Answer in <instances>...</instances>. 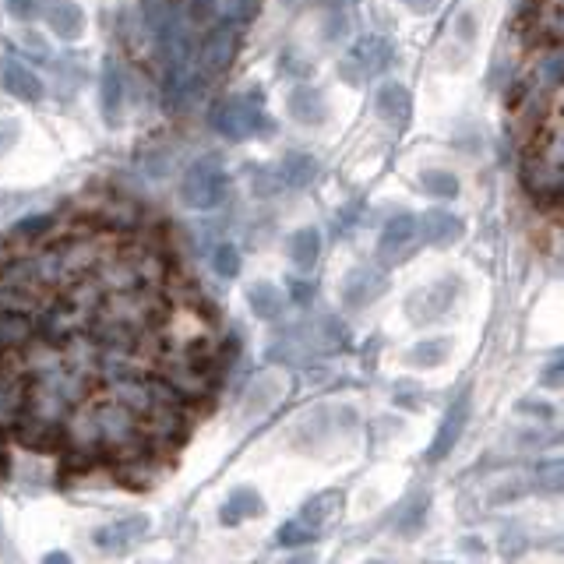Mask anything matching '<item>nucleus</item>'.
I'll return each instance as SVG.
<instances>
[{
  "label": "nucleus",
  "mask_w": 564,
  "mask_h": 564,
  "mask_svg": "<svg viewBox=\"0 0 564 564\" xmlns=\"http://www.w3.org/2000/svg\"><path fill=\"white\" fill-rule=\"evenodd\" d=\"M448 357H452V339H448V335L420 339L413 349H409V364L413 367H441Z\"/></svg>",
  "instance_id": "obj_23"
},
{
  "label": "nucleus",
  "mask_w": 564,
  "mask_h": 564,
  "mask_svg": "<svg viewBox=\"0 0 564 564\" xmlns=\"http://www.w3.org/2000/svg\"><path fill=\"white\" fill-rule=\"evenodd\" d=\"M286 110H290V117L297 120V124L321 127L328 120V99L318 85H297V89H290V96H286Z\"/></svg>",
  "instance_id": "obj_14"
},
{
  "label": "nucleus",
  "mask_w": 564,
  "mask_h": 564,
  "mask_svg": "<svg viewBox=\"0 0 564 564\" xmlns=\"http://www.w3.org/2000/svg\"><path fill=\"white\" fill-rule=\"evenodd\" d=\"M0 540H4V526H0Z\"/></svg>",
  "instance_id": "obj_42"
},
{
  "label": "nucleus",
  "mask_w": 564,
  "mask_h": 564,
  "mask_svg": "<svg viewBox=\"0 0 564 564\" xmlns=\"http://www.w3.org/2000/svg\"><path fill=\"white\" fill-rule=\"evenodd\" d=\"M469 413H473V399H469V395H459V399L448 406V413L441 416V427H438V434H434L431 448H427V459L441 462L455 452V445H459L462 434H466Z\"/></svg>",
  "instance_id": "obj_10"
},
{
  "label": "nucleus",
  "mask_w": 564,
  "mask_h": 564,
  "mask_svg": "<svg viewBox=\"0 0 564 564\" xmlns=\"http://www.w3.org/2000/svg\"><path fill=\"white\" fill-rule=\"evenodd\" d=\"M311 540H318V533H314L311 526H304L300 519L286 522V526H279V533H275L279 547H300V543H311Z\"/></svg>",
  "instance_id": "obj_29"
},
{
  "label": "nucleus",
  "mask_w": 564,
  "mask_h": 564,
  "mask_svg": "<svg viewBox=\"0 0 564 564\" xmlns=\"http://www.w3.org/2000/svg\"><path fill=\"white\" fill-rule=\"evenodd\" d=\"M258 515H265V498L251 487L230 490L226 501L219 505V522H223V526H240V522L258 519Z\"/></svg>",
  "instance_id": "obj_17"
},
{
  "label": "nucleus",
  "mask_w": 564,
  "mask_h": 564,
  "mask_svg": "<svg viewBox=\"0 0 564 564\" xmlns=\"http://www.w3.org/2000/svg\"><path fill=\"white\" fill-rule=\"evenodd\" d=\"M423 244L420 237V216H413V212H399V216H392L385 223V230H381L378 237V265L392 268V265H402V261H409L416 254V247Z\"/></svg>",
  "instance_id": "obj_7"
},
{
  "label": "nucleus",
  "mask_w": 564,
  "mask_h": 564,
  "mask_svg": "<svg viewBox=\"0 0 564 564\" xmlns=\"http://www.w3.org/2000/svg\"><path fill=\"white\" fill-rule=\"evenodd\" d=\"M342 420H353V409H311L304 413L290 431V445L304 448V452H314V448L325 445L328 434L339 431Z\"/></svg>",
  "instance_id": "obj_9"
},
{
  "label": "nucleus",
  "mask_w": 564,
  "mask_h": 564,
  "mask_svg": "<svg viewBox=\"0 0 564 564\" xmlns=\"http://www.w3.org/2000/svg\"><path fill=\"white\" fill-rule=\"evenodd\" d=\"M180 4H184V11H187L191 22H208V18L216 15L219 0H180Z\"/></svg>",
  "instance_id": "obj_33"
},
{
  "label": "nucleus",
  "mask_w": 564,
  "mask_h": 564,
  "mask_svg": "<svg viewBox=\"0 0 564 564\" xmlns=\"http://www.w3.org/2000/svg\"><path fill=\"white\" fill-rule=\"evenodd\" d=\"M519 413H529V416H536V420H554L557 409L547 406V402H519Z\"/></svg>",
  "instance_id": "obj_37"
},
{
  "label": "nucleus",
  "mask_w": 564,
  "mask_h": 564,
  "mask_svg": "<svg viewBox=\"0 0 564 564\" xmlns=\"http://www.w3.org/2000/svg\"><path fill=\"white\" fill-rule=\"evenodd\" d=\"M18 138H22V124H18L15 117L0 120V156H8V152L18 145Z\"/></svg>",
  "instance_id": "obj_31"
},
{
  "label": "nucleus",
  "mask_w": 564,
  "mask_h": 564,
  "mask_svg": "<svg viewBox=\"0 0 564 564\" xmlns=\"http://www.w3.org/2000/svg\"><path fill=\"white\" fill-rule=\"evenodd\" d=\"M43 561L57 564V561H67V554H64V550H50V554H46V557H43Z\"/></svg>",
  "instance_id": "obj_41"
},
{
  "label": "nucleus",
  "mask_w": 564,
  "mask_h": 564,
  "mask_svg": "<svg viewBox=\"0 0 564 564\" xmlns=\"http://www.w3.org/2000/svg\"><path fill=\"white\" fill-rule=\"evenodd\" d=\"M427 508H431V498H409L406 505L399 508V519H395V529H399L402 536L420 533L423 522H427Z\"/></svg>",
  "instance_id": "obj_25"
},
{
  "label": "nucleus",
  "mask_w": 564,
  "mask_h": 564,
  "mask_svg": "<svg viewBox=\"0 0 564 564\" xmlns=\"http://www.w3.org/2000/svg\"><path fill=\"white\" fill-rule=\"evenodd\" d=\"M388 286H392V279H388L385 268H378V265L349 268L339 282V300L346 307H353V311H360V307L378 304V300L388 293Z\"/></svg>",
  "instance_id": "obj_8"
},
{
  "label": "nucleus",
  "mask_w": 564,
  "mask_h": 564,
  "mask_svg": "<svg viewBox=\"0 0 564 564\" xmlns=\"http://www.w3.org/2000/svg\"><path fill=\"white\" fill-rule=\"evenodd\" d=\"M290 258L300 272H311L321 258V230H314V226H300V230L290 237Z\"/></svg>",
  "instance_id": "obj_22"
},
{
  "label": "nucleus",
  "mask_w": 564,
  "mask_h": 564,
  "mask_svg": "<svg viewBox=\"0 0 564 564\" xmlns=\"http://www.w3.org/2000/svg\"><path fill=\"white\" fill-rule=\"evenodd\" d=\"M374 110L395 131H406L409 120H413V96L402 82H385L374 92Z\"/></svg>",
  "instance_id": "obj_12"
},
{
  "label": "nucleus",
  "mask_w": 564,
  "mask_h": 564,
  "mask_svg": "<svg viewBox=\"0 0 564 564\" xmlns=\"http://www.w3.org/2000/svg\"><path fill=\"white\" fill-rule=\"evenodd\" d=\"M466 233V223H462L455 212H445V208H427L420 216V237L431 247H452L455 240H462Z\"/></svg>",
  "instance_id": "obj_16"
},
{
  "label": "nucleus",
  "mask_w": 564,
  "mask_h": 564,
  "mask_svg": "<svg viewBox=\"0 0 564 564\" xmlns=\"http://www.w3.org/2000/svg\"><path fill=\"white\" fill-rule=\"evenodd\" d=\"M208 124L212 131L223 134L226 141H244L265 127V113L254 99L247 96H226L208 110Z\"/></svg>",
  "instance_id": "obj_3"
},
{
  "label": "nucleus",
  "mask_w": 564,
  "mask_h": 564,
  "mask_svg": "<svg viewBox=\"0 0 564 564\" xmlns=\"http://www.w3.org/2000/svg\"><path fill=\"white\" fill-rule=\"evenodd\" d=\"M57 226V219L53 216H29V219H22V223H15V230H11V237H18V240H43L46 233Z\"/></svg>",
  "instance_id": "obj_30"
},
{
  "label": "nucleus",
  "mask_w": 564,
  "mask_h": 564,
  "mask_svg": "<svg viewBox=\"0 0 564 564\" xmlns=\"http://www.w3.org/2000/svg\"><path fill=\"white\" fill-rule=\"evenodd\" d=\"M462 297V279L459 275H445V279L420 286L416 293H409L406 314L413 325H431V321L448 318V311L455 307V300Z\"/></svg>",
  "instance_id": "obj_6"
},
{
  "label": "nucleus",
  "mask_w": 564,
  "mask_h": 564,
  "mask_svg": "<svg viewBox=\"0 0 564 564\" xmlns=\"http://www.w3.org/2000/svg\"><path fill=\"white\" fill-rule=\"evenodd\" d=\"M420 187L431 198H441V201H448V198H459V177L455 173H448V170H423L420 173Z\"/></svg>",
  "instance_id": "obj_24"
},
{
  "label": "nucleus",
  "mask_w": 564,
  "mask_h": 564,
  "mask_svg": "<svg viewBox=\"0 0 564 564\" xmlns=\"http://www.w3.org/2000/svg\"><path fill=\"white\" fill-rule=\"evenodd\" d=\"M226 198V170L216 156L194 159L180 180V201L187 208H216Z\"/></svg>",
  "instance_id": "obj_2"
},
{
  "label": "nucleus",
  "mask_w": 564,
  "mask_h": 564,
  "mask_svg": "<svg viewBox=\"0 0 564 564\" xmlns=\"http://www.w3.org/2000/svg\"><path fill=\"white\" fill-rule=\"evenodd\" d=\"M0 85H4L8 96L22 99V103H39L46 96L43 78L32 75V67H25L22 60H4L0 64Z\"/></svg>",
  "instance_id": "obj_15"
},
{
  "label": "nucleus",
  "mask_w": 564,
  "mask_h": 564,
  "mask_svg": "<svg viewBox=\"0 0 564 564\" xmlns=\"http://www.w3.org/2000/svg\"><path fill=\"white\" fill-rule=\"evenodd\" d=\"M99 103H103L106 124L120 120V103H124V75H120L117 57L103 60V75H99Z\"/></svg>",
  "instance_id": "obj_20"
},
{
  "label": "nucleus",
  "mask_w": 564,
  "mask_h": 564,
  "mask_svg": "<svg viewBox=\"0 0 564 564\" xmlns=\"http://www.w3.org/2000/svg\"><path fill=\"white\" fill-rule=\"evenodd\" d=\"M395 60V50L388 39L381 36H364L353 50L346 53V60L339 64V78L349 85H364L371 78H378L381 71H388Z\"/></svg>",
  "instance_id": "obj_5"
},
{
  "label": "nucleus",
  "mask_w": 564,
  "mask_h": 564,
  "mask_svg": "<svg viewBox=\"0 0 564 564\" xmlns=\"http://www.w3.org/2000/svg\"><path fill=\"white\" fill-rule=\"evenodd\" d=\"M244 22H237V18H226V22L212 25V29L205 32V39H201L198 46V67L201 75L208 78H219L226 75L233 67V60H237L240 53V36H244Z\"/></svg>",
  "instance_id": "obj_4"
},
{
  "label": "nucleus",
  "mask_w": 564,
  "mask_h": 564,
  "mask_svg": "<svg viewBox=\"0 0 564 564\" xmlns=\"http://www.w3.org/2000/svg\"><path fill=\"white\" fill-rule=\"evenodd\" d=\"M261 0H230V15L237 18V22H251L254 15H258Z\"/></svg>",
  "instance_id": "obj_35"
},
{
  "label": "nucleus",
  "mask_w": 564,
  "mask_h": 564,
  "mask_svg": "<svg viewBox=\"0 0 564 564\" xmlns=\"http://www.w3.org/2000/svg\"><path fill=\"white\" fill-rule=\"evenodd\" d=\"M561 71H564V60H561V50H550L540 57V64H536V78H540V89L543 92H554L561 89Z\"/></svg>",
  "instance_id": "obj_26"
},
{
  "label": "nucleus",
  "mask_w": 564,
  "mask_h": 564,
  "mask_svg": "<svg viewBox=\"0 0 564 564\" xmlns=\"http://www.w3.org/2000/svg\"><path fill=\"white\" fill-rule=\"evenodd\" d=\"M4 8H8L11 18L18 22H32L39 15V0H4Z\"/></svg>",
  "instance_id": "obj_34"
},
{
  "label": "nucleus",
  "mask_w": 564,
  "mask_h": 564,
  "mask_svg": "<svg viewBox=\"0 0 564 564\" xmlns=\"http://www.w3.org/2000/svg\"><path fill=\"white\" fill-rule=\"evenodd\" d=\"M318 170L321 166L314 156H307V152H290V156H282L279 166H275V184L300 191V187H311L314 180H318Z\"/></svg>",
  "instance_id": "obj_18"
},
{
  "label": "nucleus",
  "mask_w": 564,
  "mask_h": 564,
  "mask_svg": "<svg viewBox=\"0 0 564 564\" xmlns=\"http://www.w3.org/2000/svg\"><path fill=\"white\" fill-rule=\"evenodd\" d=\"M290 286H293V297H297L300 300V304H304V300H311L314 297V290H311V282H290Z\"/></svg>",
  "instance_id": "obj_40"
},
{
  "label": "nucleus",
  "mask_w": 564,
  "mask_h": 564,
  "mask_svg": "<svg viewBox=\"0 0 564 564\" xmlns=\"http://www.w3.org/2000/svg\"><path fill=\"white\" fill-rule=\"evenodd\" d=\"M561 483H564V466H561V459H540V466H536V487L540 490H547V494H557L561 490Z\"/></svg>",
  "instance_id": "obj_28"
},
{
  "label": "nucleus",
  "mask_w": 564,
  "mask_h": 564,
  "mask_svg": "<svg viewBox=\"0 0 564 564\" xmlns=\"http://www.w3.org/2000/svg\"><path fill=\"white\" fill-rule=\"evenodd\" d=\"M342 505H346L342 490H321V494H314L311 501H304V508H300L297 519L304 522V526H311L314 533H321V529H325L328 522L339 519Z\"/></svg>",
  "instance_id": "obj_19"
},
{
  "label": "nucleus",
  "mask_w": 564,
  "mask_h": 564,
  "mask_svg": "<svg viewBox=\"0 0 564 564\" xmlns=\"http://www.w3.org/2000/svg\"><path fill=\"white\" fill-rule=\"evenodd\" d=\"M540 385L543 388H561V360H550L547 367H543V374H540Z\"/></svg>",
  "instance_id": "obj_38"
},
{
  "label": "nucleus",
  "mask_w": 564,
  "mask_h": 564,
  "mask_svg": "<svg viewBox=\"0 0 564 564\" xmlns=\"http://www.w3.org/2000/svg\"><path fill=\"white\" fill-rule=\"evenodd\" d=\"M240 251L233 244H216V251H212V272L219 275V279H237L240 275Z\"/></svg>",
  "instance_id": "obj_27"
},
{
  "label": "nucleus",
  "mask_w": 564,
  "mask_h": 564,
  "mask_svg": "<svg viewBox=\"0 0 564 564\" xmlns=\"http://www.w3.org/2000/svg\"><path fill=\"white\" fill-rule=\"evenodd\" d=\"M543 138L536 131V149L522 159V187L536 201H561L564 194V163H561V124L550 120Z\"/></svg>",
  "instance_id": "obj_1"
},
{
  "label": "nucleus",
  "mask_w": 564,
  "mask_h": 564,
  "mask_svg": "<svg viewBox=\"0 0 564 564\" xmlns=\"http://www.w3.org/2000/svg\"><path fill=\"white\" fill-rule=\"evenodd\" d=\"M413 15H434V11L441 8V0H402Z\"/></svg>",
  "instance_id": "obj_39"
},
{
  "label": "nucleus",
  "mask_w": 564,
  "mask_h": 564,
  "mask_svg": "<svg viewBox=\"0 0 564 564\" xmlns=\"http://www.w3.org/2000/svg\"><path fill=\"white\" fill-rule=\"evenodd\" d=\"M39 15L46 18L53 36H60L64 43H75L85 32V11L75 0H46L43 8H39Z\"/></svg>",
  "instance_id": "obj_13"
},
{
  "label": "nucleus",
  "mask_w": 564,
  "mask_h": 564,
  "mask_svg": "<svg viewBox=\"0 0 564 564\" xmlns=\"http://www.w3.org/2000/svg\"><path fill=\"white\" fill-rule=\"evenodd\" d=\"M526 483L522 480H508L505 487H494L490 490V505H508V501H519L522 494H526Z\"/></svg>",
  "instance_id": "obj_32"
},
{
  "label": "nucleus",
  "mask_w": 564,
  "mask_h": 564,
  "mask_svg": "<svg viewBox=\"0 0 564 564\" xmlns=\"http://www.w3.org/2000/svg\"><path fill=\"white\" fill-rule=\"evenodd\" d=\"M452 29H455V36H459L462 43H473V39H476V18L473 15H459Z\"/></svg>",
  "instance_id": "obj_36"
},
{
  "label": "nucleus",
  "mask_w": 564,
  "mask_h": 564,
  "mask_svg": "<svg viewBox=\"0 0 564 564\" xmlns=\"http://www.w3.org/2000/svg\"><path fill=\"white\" fill-rule=\"evenodd\" d=\"M149 529H152L149 515H124V519L99 526L92 540H96V547L106 550V554H124V550H131L134 543L145 540V533H149Z\"/></svg>",
  "instance_id": "obj_11"
},
{
  "label": "nucleus",
  "mask_w": 564,
  "mask_h": 564,
  "mask_svg": "<svg viewBox=\"0 0 564 564\" xmlns=\"http://www.w3.org/2000/svg\"><path fill=\"white\" fill-rule=\"evenodd\" d=\"M247 307H251L261 321H279L282 311H286V297H282L279 286L258 279V282H251V286H247Z\"/></svg>",
  "instance_id": "obj_21"
}]
</instances>
